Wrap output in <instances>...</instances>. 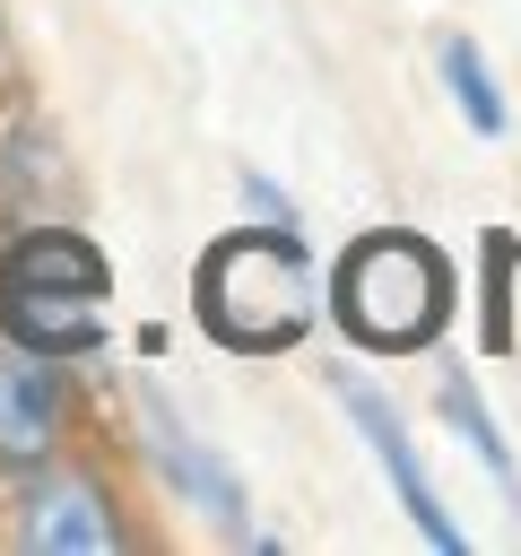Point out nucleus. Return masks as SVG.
<instances>
[{"label": "nucleus", "instance_id": "nucleus-9", "mask_svg": "<svg viewBox=\"0 0 521 556\" xmlns=\"http://www.w3.org/2000/svg\"><path fill=\"white\" fill-rule=\"evenodd\" d=\"M443 417H452V426H460V443H469V452H478V460L521 495V469H512V452H504V434H495V417H486V400H478V382H469L460 365L443 374Z\"/></svg>", "mask_w": 521, "mask_h": 556}, {"label": "nucleus", "instance_id": "nucleus-7", "mask_svg": "<svg viewBox=\"0 0 521 556\" xmlns=\"http://www.w3.org/2000/svg\"><path fill=\"white\" fill-rule=\"evenodd\" d=\"M52 434H61V374H52V356L9 348L0 356V460L35 469V460H52Z\"/></svg>", "mask_w": 521, "mask_h": 556}, {"label": "nucleus", "instance_id": "nucleus-2", "mask_svg": "<svg viewBox=\"0 0 521 556\" xmlns=\"http://www.w3.org/2000/svg\"><path fill=\"white\" fill-rule=\"evenodd\" d=\"M452 261L408 235V226H382V235H356L330 269V313L356 348L373 356H417L443 321H452Z\"/></svg>", "mask_w": 521, "mask_h": 556}, {"label": "nucleus", "instance_id": "nucleus-5", "mask_svg": "<svg viewBox=\"0 0 521 556\" xmlns=\"http://www.w3.org/2000/svg\"><path fill=\"white\" fill-rule=\"evenodd\" d=\"M17 547H35V556H113V547H130V530H122V513L96 478L35 469V486L17 504Z\"/></svg>", "mask_w": 521, "mask_h": 556}, {"label": "nucleus", "instance_id": "nucleus-6", "mask_svg": "<svg viewBox=\"0 0 521 556\" xmlns=\"http://www.w3.org/2000/svg\"><path fill=\"white\" fill-rule=\"evenodd\" d=\"M148 434H156L165 478H174V486H182V495H191V504H200V513H208L226 539H252V513H243L234 469H226V460H217V452H208V443H200V434L174 417V400H165V391H148Z\"/></svg>", "mask_w": 521, "mask_h": 556}, {"label": "nucleus", "instance_id": "nucleus-1", "mask_svg": "<svg viewBox=\"0 0 521 556\" xmlns=\"http://www.w3.org/2000/svg\"><path fill=\"white\" fill-rule=\"evenodd\" d=\"M191 313L234 356H287L313 330V252L287 226H234L200 252Z\"/></svg>", "mask_w": 521, "mask_h": 556}, {"label": "nucleus", "instance_id": "nucleus-3", "mask_svg": "<svg viewBox=\"0 0 521 556\" xmlns=\"http://www.w3.org/2000/svg\"><path fill=\"white\" fill-rule=\"evenodd\" d=\"M104 295H113V261L69 226H35L0 252V330L26 356L61 365L104 348Z\"/></svg>", "mask_w": 521, "mask_h": 556}, {"label": "nucleus", "instance_id": "nucleus-8", "mask_svg": "<svg viewBox=\"0 0 521 556\" xmlns=\"http://www.w3.org/2000/svg\"><path fill=\"white\" fill-rule=\"evenodd\" d=\"M443 78H452V96H460V113H469V130H504L512 113H504V96H495V70H486V52L469 43V35H443Z\"/></svg>", "mask_w": 521, "mask_h": 556}, {"label": "nucleus", "instance_id": "nucleus-4", "mask_svg": "<svg viewBox=\"0 0 521 556\" xmlns=\"http://www.w3.org/2000/svg\"><path fill=\"white\" fill-rule=\"evenodd\" d=\"M339 400H347V417H356L365 452L382 460V478L399 486V504H408L417 539H425V547H443V556H460V547H469V530H460V521H452V504L434 495V478H425V460H417V443H408L399 408H391V400H382L373 382H356V374H339Z\"/></svg>", "mask_w": 521, "mask_h": 556}]
</instances>
